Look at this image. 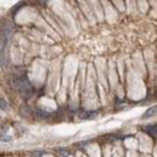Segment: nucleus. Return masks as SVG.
<instances>
[{"label": "nucleus", "instance_id": "1", "mask_svg": "<svg viewBox=\"0 0 157 157\" xmlns=\"http://www.w3.org/2000/svg\"><path fill=\"white\" fill-rule=\"evenodd\" d=\"M13 33V24L7 20H4L0 24V35H1V40L4 42H6L7 40L11 38Z\"/></svg>", "mask_w": 157, "mask_h": 157}, {"label": "nucleus", "instance_id": "2", "mask_svg": "<svg viewBox=\"0 0 157 157\" xmlns=\"http://www.w3.org/2000/svg\"><path fill=\"white\" fill-rule=\"evenodd\" d=\"M16 88L18 90L23 97H29L32 94V86L28 82V80L24 78H18L16 80Z\"/></svg>", "mask_w": 157, "mask_h": 157}, {"label": "nucleus", "instance_id": "3", "mask_svg": "<svg viewBox=\"0 0 157 157\" xmlns=\"http://www.w3.org/2000/svg\"><path fill=\"white\" fill-rule=\"evenodd\" d=\"M155 111H156V106H152L151 109H149L147 111H146V114L143 116L144 118L149 117V116H152V115H155Z\"/></svg>", "mask_w": 157, "mask_h": 157}, {"label": "nucleus", "instance_id": "4", "mask_svg": "<svg viewBox=\"0 0 157 157\" xmlns=\"http://www.w3.org/2000/svg\"><path fill=\"white\" fill-rule=\"evenodd\" d=\"M6 106H7L6 101L4 99H0V109H6Z\"/></svg>", "mask_w": 157, "mask_h": 157}, {"label": "nucleus", "instance_id": "5", "mask_svg": "<svg viewBox=\"0 0 157 157\" xmlns=\"http://www.w3.org/2000/svg\"><path fill=\"white\" fill-rule=\"evenodd\" d=\"M4 47H5V42H4L2 40L0 39V53L2 52V50H4Z\"/></svg>", "mask_w": 157, "mask_h": 157}, {"label": "nucleus", "instance_id": "6", "mask_svg": "<svg viewBox=\"0 0 157 157\" xmlns=\"http://www.w3.org/2000/svg\"><path fill=\"white\" fill-rule=\"evenodd\" d=\"M46 1H47V0H39V2L41 4V5H44V4L46 2Z\"/></svg>", "mask_w": 157, "mask_h": 157}, {"label": "nucleus", "instance_id": "7", "mask_svg": "<svg viewBox=\"0 0 157 157\" xmlns=\"http://www.w3.org/2000/svg\"><path fill=\"white\" fill-rule=\"evenodd\" d=\"M6 157H11V156H6Z\"/></svg>", "mask_w": 157, "mask_h": 157}]
</instances>
